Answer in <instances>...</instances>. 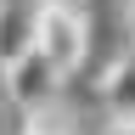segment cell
Listing matches in <instances>:
<instances>
[{
	"label": "cell",
	"mask_w": 135,
	"mask_h": 135,
	"mask_svg": "<svg viewBox=\"0 0 135 135\" xmlns=\"http://www.w3.org/2000/svg\"><path fill=\"white\" fill-rule=\"evenodd\" d=\"M34 51L56 68L62 84L90 62V23H84L79 0H40L34 6Z\"/></svg>",
	"instance_id": "6da1fadb"
},
{
	"label": "cell",
	"mask_w": 135,
	"mask_h": 135,
	"mask_svg": "<svg viewBox=\"0 0 135 135\" xmlns=\"http://www.w3.org/2000/svg\"><path fill=\"white\" fill-rule=\"evenodd\" d=\"M0 90H6V101H11V107L34 113V107H56L62 79H56V68H51L40 51H23L17 62H6V68H0Z\"/></svg>",
	"instance_id": "7a4b0ae2"
},
{
	"label": "cell",
	"mask_w": 135,
	"mask_h": 135,
	"mask_svg": "<svg viewBox=\"0 0 135 135\" xmlns=\"http://www.w3.org/2000/svg\"><path fill=\"white\" fill-rule=\"evenodd\" d=\"M96 101L107 107V118H135V45H124L107 68H101Z\"/></svg>",
	"instance_id": "3957f363"
},
{
	"label": "cell",
	"mask_w": 135,
	"mask_h": 135,
	"mask_svg": "<svg viewBox=\"0 0 135 135\" xmlns=\"http://www.w3.org/2000/svg\"><path fill=\"white\" fill-rule=\"evenodd\" d=\"M34 51V6L23 0H0V68Z\"/></svg>",
	"instance_id": "277c9868"
},
{
	"label": "cell",
	"mask_w": 135,
	"mask_h": 135,
	"mask_svg": "<svg viewBox=\"0 0 135 135\" xmlns=\"http://www.w3.org/2000/svg\"><path fill=\"white\" fill-rule=\"evenodd\" d=\"M17 135H79V124H73L62 107H34V113H23Z\"/></svg>",
	"instance_id": "5b68a950"
},
{
	"label": "cell",
	"mask_w": 135,
	"mask_h": 135,
	"mask_svg": "<svg viewBox=\"0 0 135 135\" xmlns=\"http://www.w3.org/2000/svg\"><path fill=\"white\" fill-rule=\"evenodd\" d=\"M107 135H135V118H113V124H107Z\"/></svg>",
	"instance_id": "8992f818"
},
{
	"label": "cell",
	"mask_w": 135,
	"mask_h": 135,
	"mask_svg": "<svg viewBox=\"0 0 135 135\" xmlns=\"http://www.w3.org/2000/svg\"><path fill=\"white\" fill-rule=\"evenodd\" d=\"M129 6H135V0H129Z\"/></svg>",
	"instance_id": "52a82bcc"
}]
</instances>
